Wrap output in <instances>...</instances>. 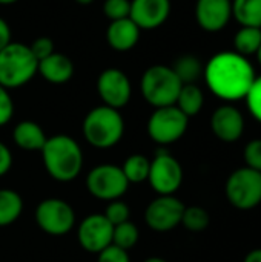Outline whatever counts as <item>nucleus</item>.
Wrapping results in <instances>:
<instances>
[{
    "mask_svg": "<svg viewBox=\"0 0 261 262\" xmlns=\"http://www.w3.org/2000/svg\"><path fill=\"white\" fill-rule=\"evenodd\" d=\"M114 226L106 220L105 215L92 213L86 216L77 230V238L83 250L98 255L108 246L112 244Z\"/></svg>",
    "mask_w": 261,
    "mask_h": 262,
    "instance_id": "obj_13",
    "label": "nucleus"
},
{
    "mask_svg": "<svg viewBox=\"0 0 261 262\" xmlns=\"http://www.w3.org/2000/svg\"><path fill=\"white\" fill-rule=\"evenodd\" d=\"M185 204L174 195H160L145 210V223L155 232H169L182 224Z\"/></svg>",
    "mask_w": 261,
    "mask_h": 262,
    "instance_id": "obj_11",
    "label": "nucleus"
},
{
    "mask_svg": "<svg viewBox=\"0 0 261 262\" xmlns=\"http://www.w3.org/2000/svg\"><path fill=\"white\" fill-rule=\"evenodd\" d=\"M211 129L220 141L235 143L245 132V117L231 104L220 106L211 117Z\"/></svg>",
    "mask_w": 261,
    "mask_h": 262,
    "instance_id": "obj_14",
    "label": "nucleus"
},
{
    "mask_svg": "<svg viewBox=\"0 0 261 262\" xmlns=\"http://www.w3.org/2000/svg\"><path fill=\"white\" fill-rule=\"evenodd\" d=\"M14 143L23 150H42L48 137L45 135L40 124L31 120L20 121L12 130Z\"/></svg>",
    "mask_w": 261,
    "mask_h": 262,
    "instance_id": "obj_19",
    "label": "nucleus"
},
{
    "mask_svg": "<svg viewBox=\"0 0 261 262\" xmlns=\"http://www.w3.org/2000/svg\"><path fill=\"white\" fill-rule=\"evenodd\" d=\"M255 55H257V58H258V61H260V64H261V46H260V49H258V52H257Z\"/></svg>",
    "mask_w": 261,
    "mask_h": 262,
    "instance_id": "obj_41",
    "label": "nucleus"
},
{
    "mask_svg": "<svg viewBox=\"0 0 261 262\" xmlns=\"http://www.w3.org/2000/svg\"><path fill=\"white\" fill-rule=\"evenodd\" d=\"M38 69V60L29 46L11 41L0 51V84L6 89H17L29 83Z\"/></svg>",
    "mask_w": 261,
    "mask_h": 262,
    "instance_id": "obj_4",
    "label": "nucleus"
},
{
    "mask_svg": "<svg viewBox=\"0 0 261 262\" xmlns=\"http://www.w3.org/2000/svg\"><path fill=\"white\" fill-rule=\"evenodd\" d=\"M29 49L34 54V57L40 61V60L49 57L51 54H54V41L49 37H38L32 41Z\"/></svg>",
    "mask_w": 261,
    "mask_h": 262,
    "instance_id": "obj_33",
    "label": "nucleus"
},
{
    "mask_svg": "<svg viewBox=\"0 0 261 262\" xmlns=\"http://www.w3.org/2000/svg\"><path fill=\"white\" fill-rule=\"evenodd\" d=\"M245 163H246V167L261 172V138L252 140L246 144Z\"/></svg>",
    "mask_w": 261,
    "mask_h": 262,
    "instance_id": "obj_31",
    "label": "nucleus"
},
{
    "mask_svg": "<svg viewBox=\"0 0 261 262\" xmlns=\"http://www.w3.org/2000/svg\"><path fill=\"white\" fill-rule=\"evenodd\" d=\"M245 262H261V249H255L249 252L245 258Z\"/></svg>",
    "mask_w": 261,
    "mask_h": 262,
    "instance_id": "obj_37",
    "label": "nucleus"
},
{
    "mask_svg": "<svg viewBox=\"0 0 261 262\" xmlns=\"http://www.w3.org/2000/svg\"><path fill=\"white\" fill-rule=\"evenodd\" d=\"M261 46V28L254 26H242L234 37L235 52L248 57L258 52Z\"/></svg>",
    "mask_w": 261,
    "mask_h": 262,
    "instance_id": "obj_23",
    "label": "nucleus"
},
{
    "mask_svg": "<svg viewBox=\"0 0 261 262\" xmlns=\"http://www.w3.org/2000/svg\"><path fill=\"white\" fill-rule=\"evenodd\" d=\"M145 262H168V261H165V259H162V258H157V256H154V258H149V259H146Z\"/></svg>",
    "mask_w": 261,
    "mask_h": 262,
    "instance_id": "obj_38",
    "label": "nucleus"
},
{
    "mask_svg": "<svg viewBox=\"0 0 261 262\" xmlns=\"http://www.w3.org/2000/svg\"><path fill=\"white\" fill-rule=\"evenodd\" d=\"M82 130L85 140L92 147L111 149L123 138L125 121L118 109L102 104L86 114Z\"/></svg>",
    "mask_w": 261,
    "mask_h": 262,
    "instance_id": "obj_3",
    "label": "nucleus"
},
{
    "mask_svg": "<svg viewBox=\"0 0 261 262\" xmlns=\"http://www.w3.org/2000/svg\"><path fill=\"white\" fill-rule=\"evenodd\" d=\"M37 72H40V75L52 84H63L72 78L74 63L69 57L54 52L38 61Z\"/></svg>",
    "mask_w": 261,
    "mask_h": 262,
    "instance_id": "obj_18",
    "label": "nucleus"
},
{
    "mask_svg": "<svg viewBox=\"0 0 261 262\" xmlns=\"http://www.w3.org/2000/svg\"><path fill=\"white\" fill-rule=\"evenodd\" d=\"M171 14V0H131L129 18L140 29L160 28Z\"/></svg>",
    "mask_w": 261,
    "mask_h": 262,
    "instance_id": "obj_15",
    "label": "nucleus"
},
{
    "mask_svg": "<svg viewBox=\"0 0 261 262\" xmlns=\"http://www.w3.org/2000/svg\"><path fill=\"white\" fill-rule=\"evenodd\" d=\"M97 262H131V259L126 250L111 244L98 253Z\"/></svg>",
    "mask_w": 261,
    "mask_h": 262,
    "instance_id": "obj_34",
    "label": "nucleus"
},
{
    "mask_svg": "<svg viewBox=\"0 0 261 262\" xmlns=\"http://www.w3.org/2000/svg\"><path fill=\"white\" fill-rule=\"evenodd\" d=\"M248 109L255 120L261 123V77H257L246 95Z\"/></svg>",
    "mask_w": 261,
    "mask_h": 262,
    "instance_id": "obj_30",
    "label": "nucleus"
},
{
    "mask_svg": "<svg viewBox=\"0 0 261 262\" xmlns=\"http://www.w3.org/2000/svg\"><path fill=\"white\" fill-rule=\"evenodd\" d=\"M23 212L22 196L11 189H0V227L15 223Z\"/></svg>",
    "mask_w": 261,
    "mask_h": 262,
    "instance_id": "obj_20",
    "label": "nucleus"
},
{
    "mask_svg": "<svg viewBox=\"0 0 261 262\" xmlns=\"http://www.w3.org/2000/svg\"><path fill=\"white\" fill-rule=\"evenodd\" d=\"M149 167H151V161L145 155L134 154V155L126 158L125 164L122 166V170H123V173H125L129 184L131 183L138 184V183L148 181Z\"/></svg>",
    "mask_w": 261,
    "mask_h": 262,
    "instance_id": "obj_25",
    "label": "nucleus"
},
{
    "mask_svg": "<svg viewBox=\"0 0 261 262\" xmlns=\"http://www.w3.org/2000/svg\"><path fill=\"white\" fill-rule=\"evenodd\" d=\"M205 80L214 95L226 101L246 98L257 75L251 61L237 52H218L206 64Z\"/></svg>",
    "mask_w": 261,
    "mask_h": 262,
    "instance_id": "obj_1",
    "label": "nucleus"
},
{
    "mask_svg": "<svg viewBox=\"0 0 261 262\" xmlns=\"http://www.w3.org/2000/svg\"><path fill=\"white\" fill-rule=\"evenodd\" d=\"M182 86L183 83L174 69L165 64H154L148 68L140 81L143 98L155 109L175 104Z\"/></svg>",
    "mask_w": 261,
    "mask_h": 262,
    "instance_id": "obj_5",
    "label": "nucleus"
},
{
    "mask_svg": "<svg viewBox=\"0 0 261 262\" xmlns=\"http://www.w3.org/2000/svg\"><path fill=\"white\" fill-rule=\"evenodd\" d=\"M228 201L240 209L251 210L261 203V172L249 167L237 169L226 181Z\"/></svg>",
    "mask_w": 261,
    "mask_h": 262,
    "instance_id": "obj_6",
    "label": "nucleus"
},
{
    "mask_svg": "<svg viewBox=\"0 0 261 262\" xmlns=\"http://www.w3.org/2000/svg\"><path fill=\"white\" fill-rule=\"evenodd\" d=\"M129 183L122 170V167L114 164L95 166L86 177L88 192L102 201L120 200L128 192Z\"/></svg>",
    "mask_w": 261,
    "mask_h": 262,
    "instance_id": "obj_8",
    "label": "nucleus"
},
{
    "mask_svg": "<svg viewBox=\"0 0 261 262\" xmlns=\"http://www.w3.org/2000/svg\"><path fill=\"white\" fill-rule=\"evenodd\" d=\"M75 2H77L78 5H91L94 0H75Z\"/></svg>",
    "mask_w": 261,
    "mask_h": 262,
    "instance_id": "obj_39",
    "label": "nucleus"
},
{
    "mask_svg": "<svg viewBox=\"0 0 261 262\" xmlns=\"http://www.w3.org/2000/svg\"><path fill=\"white\" fill-rule=\"evenodd\" d=\"M148 181L158 195H174L183 183L182 164L166 150H158L151 161Z\"/></svg>",
    "mask_w": 261,
    "mask_h": 262,
    "instance_id": "obj_10",
    "label": "nucleus"
},
{
    "mask_svg": "<svg viewBox=\"0 0 261 262\" xmlns=\"http://www.w3.org/2000/svg\"><path fill=\"white\" fill-rule=\"evenodd\" d=\"M232 17L231 0H197L195 18L202 29L218 32L229 23Z\"/></svg>",
    "mask_w": 261,
    "mask_h": 262,
    "instance_id": "obj_16",
    "label": "nucleus"
},
{
    "mask_svg": "<svg viewBox=\"0 0 261 262\" xmlns=\"http://www.w3.org/2000/svg\"><path fill=\"white\" fill-rule=\"evenodd\" d=\"M11 166H12V154L9 147L0 141V177L6 175L11 170Z\"/></svg>",
    "mask_w": 261,
    "mask_h": 262,
    "instance_id": "obj_35",
    "label": "nucleus"
},
{
    "mask_svg": "<svg viewBox=\"0 0 261 262\" xmlns=\"http://www.w3.org/2000/svg\"><path fill=\"white\" fill-rule=\"evenodd\" d=\"M189 118L175 106L157 107L148 120L149 137L162 144H172L178 141L188 130Z\"/></svg>",
    "mask_w": 261,
    "mask_h": 262,
    "instance_id": "obj_7",
    "label": "nucleus"
},
{
    "mask_svg": "<svg viewBox=\"0 0 261 262\" xmlns=\"http://www.w3.org/2000/svg\"><path fill=\"white\" fill-rule=\"evenodd\" d=\"M11 43V29L5 18L0 17V51Z\"/></svg>",
    "mask_w": 261,
    "mask_h": 262,
    "instance_id": "obj_36",
    "label": "nucleus"
},
{
    "mask_svg": "<svg viewBox=\"0 0 261 262\" xmlns=\"http://www.w3.org/2000/svg\"><path fill=\"white\" fill-rule=\"evenodd\" d=\"M35 223L48 235L63 236L75 226V212L65 200L48 198L35 209Z\"/></svg>",
    "mask_w": 261,
    "mask_h": 262,
    "instance_id": "obj_9",
    "label": "nucleus"
},
{
    "mask_svg": "<svg viewBox=\"0 0 261 262\" xmlns=\"http://www.w3.org/2000/svg\"><path fill=\"white\" fill-rule=\"evenodd\" d=\"M12 115H14V101L8 89L0 84V126L8 124Z\"/></svg>",
    "mask_w": 261,
    "mask_h": 262,
    "instance_id": "obj_32",
    "label": "nucleus"
},
{
    "mask_svg": "<svg viewBox=\"0 0 261 262\" xmlns=\"http://www.w3.org/2000/svg\"><path fill=\"white\" fill-rule=\"evenodd\" d=\"M205 104V95L197 84H183L177 97L175 106L189 118L195 117Z\"/></svg>",
    "mask_w": 261,
    "mask_h": 262,
    "instance_id": "obj_21",
    "label": "nucleus"
},
{
    "mask_svg": "<svg viewBox=\"0 0 261 262\" xmlns=\"http://www.w3.org/2000/svg\"><path fill=\"white\" fill-rule=\"evenodd\" d=\"M209 213L208 210H205L200 206H191V207H185L183 216H182V224L185 226L186 230L198 233L208 229L209 226Z\"/></svg>",
    "mask_w": 261,
    "mask_h": 262,
    "instance_id": "obj_26",
    "label": "nucleus"
},
{
    "mask_svg": "<svg viewBox=\"0 0 261 262\" xmlns=\"http://www.w3.org/2000/svg\"><path fill=\"white\" fill-rule=\"evenodd\" d=\"M17 0H0V5H12L15 3Z\"/></svg>",
    "mask_w": 261,
    "mask_h": 262,
    "instance_id": "obj_40",
    "label": "nucleus"
},
{
    "mask_svg": "<svg viewBox=\"0 0 261 262\" xmlns=\"http://www.w3.org/2000/svg\"><path fill=\"white\" fill-rule=\"evenodd\" d=\"M232 17L242 26L261 28V0H234Z\"/></svg>",
    "mask_w": 261,
    "mask_h": 262,
    "instance_id": "obj_22",
    "label": "nucleus"
},
{
    "mask_svg": "<svg viewBox=\"0 0 261 262\" xmlns=\"http://www.w3.org/2000/svg\"><path fill=\"white\" fill-rule=\"evenodd\" d=\"M140 28L129 18L114 20L109 23L106 29V40L108 45L120 52L132 49L140 40Z\"/></svg>",
    "mask_w": 261,
    "mask_h": 262,
    "instance_id": "obj_17",
    "label": "nucleus"
},
{
    "mask_svg": "<svg viewBox=\"0 0 261 262\" xmlns=\"http://www.w3.org/2000/svg\"><path fill=\"white\" fill-rule=\"evenodd\" d=\"M106 216V220L112 224V226H118L122 223H126L129 221V216H131V210H129V206L120 200H115V201H111L106 207V212L103 213Z\"/></svg>",
    "mask_w": 261,
    "mask_h": 262,
    "instance_id": "obj_28",
    "label": "nucleus"
},
{
    "mask_svg": "<svg viewBox=\"0 0 261 262\" xmlns=\"http://www.w3.org/2000/svg\"><path fill=\"white\" fill-rule=\"evenodd\" d=\"M97 92L105 106L120 109L129 103L132 86L128 75L122 69L108 68L97 78Z\"/></svg>",
    "mask_w": 261,
    "mask_h": 262,
    "instance_id": "obj_12",
    "label": "nucleus"
},
{
    "mask_svg": "<svg viewBox=\"0 0 261 262\" xmlns=\"http://www.w3.org/2000/svg\"><path fill=\"white\" fill-rule=\"evenodd\" d=\"M103 11L111 21L126 18L131 12V0H106Z\"/></svg>",
    "mask_w": 261,
    "mask_h": 262,
    "instance_id": "obj_29",
    "label": "nucleus"
},
{
    "mask_svg": "<svg viewBox=\"0 0 261 262\" xmlns=\"http://www.w3.org/2000/svg\"><path fill=\"white\" fill-rule=\"evenodd\" d=\"M183 84H195L203 74V66L195 55H182L172 66Z\"/></svg>",
    "mask_w": 261,
    "mask_h": 262,
    "instance_id": "obj_24",
    "label": "nucleus"
},
{
    "mask_svg": "<svg viewBox=\"0 0 261 262\" xmlns=\"http://www.w3.org/2000/svg\"><path fill=\"white\" fill-rule=\"evenodd\" d=\"M138 236H140V233H138L137 226L131 221H126L118 226H114L112 244L128 252L138 243Z\"/></svg>",
    "mask_w": 261,
    "mask_h": 262,
    "instance_id": "obj_27",
    "label": "nucleus"
},
{
    "mask_svg": "<svg viewBox=\"0 0 261 262\" xmlns=\"http://www.w3.org/2000/svg\"><path fill=\"white\" fill-rule=\"evenodd\" d=\"M40 152L46 172L55 181H74L83 169L82 147L69 135L62 134L48 138Z\"/></svg>",
    "mask_w": 261,
    "mask_h": 262,
    "instance_id": "obj_2",
    "label": "nucleus"
}]
</instances>
